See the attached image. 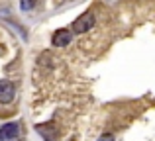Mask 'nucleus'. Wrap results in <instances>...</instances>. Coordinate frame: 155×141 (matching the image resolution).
<instances>
[{
    "label": "nucleus",
    "instance_id": "obj_4",
    "mask_svg": "<svg viewBox=\"0 0 155 141\" xmlns=\"http://www.w3.org/2000/svg\"><path fill=\"white\" fill-rule=\"evenodd\" d=\"M20 133V126L16 122L6 123V126L0 127V141H14Z\"/></svg>",
    "mask_w": 155,
    "mask_h": 141
},
{
    "label": "nucleus",
    "instance_id": "obj_5",
    "mask_svg": "<svg viewBox=\"0 0 155 141\" xmlns=\"http://www.w3.org/2000/svg\"><path fill=\"white\" fill-rule=\"evenodd\" d=\"M20 6H22V10H31L35 6V0H20Z\"/></svg>",
    "mask_w": 155,
    "mask_h": 141
},
{
    "label": "nucleus",
    "instance_id": "obj_6",
    "mask_svg": "<svg viewBox=\"0 0 155 141\" xmlns=\"http://www.w3.org/2000/svg\"><path fill=\"white\" fill-rule=\"evenodd\" d=\"M98 141H114V137H112L110 133H104V135H102V137H100Z\"/></svg>",
    "mask_w": 155,
    "mask_h": 141
},
{
    "label": "nucleus",
    "instance_id": "obj_1",
    "mask_svg": "<svg viewBox=\"0 0 155 141\" xmlns=\"http://www.w3.org/2000/svg\"><path fill=\"white\" fill-rule=\"evenodd\" d=\"M94 14L92 12H84L81 18H77L75 22H73V34H84V31H91L92 26H94Z\"/></svg>",
    "mask_w": 155,
    "mask_h": 141
},
{
    "label": "nucleus",
    "instance_id": "obj_3",
    "mask_svg": "<svg viewBox=\"0 0 155 141\" xmlns=\"http://www.w3.org/2000/svg\"><path fill=\"white\" fill-rule=\"evenodd\" d=\"M73 39V31L71 30H57L51 37L53 47H67Z\"/></svg>",
    "mask_w": 155,
    "mask_h": 141
},
{
    "label": "nucleus",
    "instance_id": "obj_2",
    "mask_svg": "<svg viewBox=\"0 0 155 141\" xmlns=\"http://www.w3.org/2000/svg\"><path fill=\"white\" fill-rule=\"evenodd\" d=\"M16 96V86L10 80H0V104H10Z\"/></svg>",
    "mask_w": 155,
    "mask_h": 141
}]
</instances>
